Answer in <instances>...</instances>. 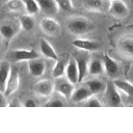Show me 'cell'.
I'll return each instance as SVG.
<instances>
[{"instance_id":"ac0fdd59","label":"cell","mask_w":133,"mask_h":133,"mask_svg":"<svg viewBox=\"0 0 133 133\" xmlns=\"http://www.w3.org/2000/svg\"><path fill=\"white\" fill-rule=\"evenodd\" d=\"M113 83L119 91L124 92L129 98V100L133 102V84H131L129 81L123 80V79H114Z\"/></svg>"},{"instance_id":"cb8c5ba5","label":"cell","mask_w":133,"mask_h":133,"mask_svg":"<svg viewBox=\"0 0 133 133\" xmlns=\"http://www.w3.org/2000/svg\"><path fill=\"white\" fill-rule=\"evenodd\" d=\"M104 72V65L102 60L100 59H91L88 61V73L92 76H98L103 74Z\"/></svg>"},{"instance_id":"4fadbf2b","label":"cell","mask_w":133,"mask_h":133,"mask_svg":"<svg viewBox=\"0 0 133 133\" xmlns=\"http://www.w3.org/2000/svg\"><path fill=\"white\" fill-rule=\"evenodd\" d=\"M69 58H70L69 55H64V56L58 57L57 60H55V64H54L53 70H52V76L55 79L60 78V77H62L64 75L65 68H66V64H68Z\"/></svg>"},{"instance_id":"7c38bea8","label":"cell","mask_w":133,"mask_h":133,"mask_svg":"<svg viewBox=\"0 0 133 133\" xmlns=\"http://www.w3.org/2000/svg\"><path fill=\"white\" fill-rule=\"evenodd\" d=\"M39 9L49 17H53L58 12V5L55 0H36Z\"/></svg>"},{"instance_id":"1f68e13d","label":"cell","mask_w":133,"mask_h":133,"mask_svg":"<svg viewBox=\"0 0 133 133\" xmlns=\"http://www.w3.org/2000/svg\"><path fill=\"white\" fill-rule=\"evenodd\" d=\"M24 106H25V107H35V106H36V103H35V101L32 100V99H28V100H26V102L24 103Z\"/></svg>"},{"instance_id":"7402d4cb","label":"cell","mask_w":133,"mask_h":133,"mask_svg":"<svg viewBox=\"0 0 133 133\" xmlns=\"http://www.w3.org/2000/svg\"><path fill=\"white\" fill-rule=\"evenodd\" d=\"M118 50L124 55L133 57V38L132 37H123L118 41Z\"/></svg>"},{"instance_id":"30bf717a","label":"cell","mask_w":133,"mask_h":133,"mask_svg":"<svg viewBox=\"0 0 133 133\" xmlns=\"http://www.w3.org/2000/svg\"><path fill=\"white\" fill-rule=\"evenodd\" d=\"M27 65H28V71L30 73V75L32 77H39L45 73L46 70V63L43 59L35 58V59H31L29 61H27Z\"/></svg>"},{"instance_id":"ffe728a7","label":"cell","mask_w":133,"mask_h":133,"mask_svg":"<svg viewBox=\"0 0 133 133\" xmlns=\"http://www.w3.org/2000/svg\"><path fill=\"white\" fill-rule=\"evenodd\" d=\"M17 33H18V27L14 23L10 22L3 23L0 26V35L5 39L10 41Z\"/></svg>"},{"instance_id":"44dd1931","label":"cell","mask_w":133,"mask_h":133,"mask_svg":"<svg viewBox=\"0 0 133 133\" xmlns=\"http://www.w3.org/2000/svg\"><path fill=\"white\" fill-rule=\"evenodd\" d=\"M85 85L88 87V89L92 95H98L100 92H103L106 88V83L98 78H92L87 80Z\"/></svg>"},{"instance_id":"3957f363","label":"cell","mask_w":133,"mask_h":133,"mask_svg":"<svg viewBox=\"0 0 133 133\" xmlns=\"http://www.w3.org/2000/svg\"><path fill=\"white\" fill-rule=\"evenodd\" d=\"M104 91H105L106 100L108 101V105L109 106H112V107L123 106L121 95L118 92V89L114 85L113 81L112 82H109L108 84H106V88H105Z\"/></svg>"},{"instance_id":"5b68a950","label":"cell","mask_w":133,"mask_h":133,"mask_svg":"<svg viewBox=\"0 0 133 133\" xmlns=\"http://www.w3.org/2000/svg\"><path fill=\"white\" fill-rule=\"evenodd\" d=\"M55 89L63 98L71 99V97L75 90V84L70 82L68 79H63L60 77V78H57V81L55 83Z\"/></svg>"},{"instance_id":"836d02e7","label":"cell","mask_w":133,"mask_h":133,"mask_svg":"<svg viewBox=\"0 0 133 133\" xmlns=\"http://www.w3.org/2000/svg\"><path fill=\"white\" fill-rule=\"evenodd\" d=\"M130 1H133V0H130Z\"/></svg>"},{"instance_id":"2e32d148","label":"cell","mask_w":133,"mask_h":133,"mask_svg":"<svg viewBox=\"0 0 133 133\" xmlns=\"http://www.w3.org/2000/svg\"><path fill=\"white\" fill-rule=\"evenodd\" d=\"M39 50L41 53L48 59H52V60H57L58 55L56 53V51L54 50L53 46L46 39V38H41L39 41Z\"/></svg>"},{"instance_id":"484cf974","label":"cell","mask_w":133,"mask_h":133,"mask_svg":"<svg viewBox=\"0 0 133 133\" xmlns=\"http://www.w3.org/2000/svg\"><path fill=\"white\" fill-rule=\"evenodd\" d=\"M6 8L16 14H24L26 11L23 0H8L6 2Z\"/></svg>"},{"instance_id":"52a82bcc","label":"cell","mask_w":133,"mask_h":133,"mask_svg":"<svg viewBox=\"0 0 133 133\" xmlns=\"http://www.w3.org/2000/svg\"><path fill=\"white\" fill-rule=\"evenodd\" d=\"M20 85V75L19 72L15 69H11L9 77L6 81V85H5V89H4V95L6 97L11 96L12 94H15Z\"/></svg>"},{"instance_id":"9a60e30c","label":"cell","mask_w":133,"mask_h":133,"mask_svg":"<svg viewBox=\"0 0 133 133\" xmlns=\"http://www.w3.org/2000/svg\"><path fill=\"white\" fill-rule=\"evenodd\" d=\"M77 63L78 69V83L82 82L88 73V58L86 56H77L74 57Z\"/></svg>"},{"instance_id":"603a6c76","label":"cell","mask_w":133,"mask_h":133,"mask_svg":"<svg viewBox=\"0 0 133 133\" xmlns=\"http://www.w3.org/2000/svg\"><path fill=\"white\" fill-rule=\"evenodd\" d=\"M19 25L25 31H31L35 26V21L33 16L28 14H21L19 17Z\"/></svg>"},{"instance_id":"7a4b0ae2","label":"cell","mask_w":133,"mask_h":133,"mask_svg":"<svg viewBox=\"0 0 133 133\" xmlns=\"http://www.w3.org/2000/svg\"><path fill=\"white\" fill-rule=\"evenodd\" d=\"M39 54L34 50L26 49H14L7 53V60L9 62H21L29 61L31 59L38 58Z\"/></svg>"},{"instance_id":"9c48e42d","label":"cell","mask_w":133,"mask_h":133,"mask_svg":"<svg viewBox=\"0 0 133 133\" xmlns=\"http://www.w3.org/2000/svg\"><path fill=\"white\" fill-rule=\"evenodd\" d=\"M102 62L104 65V71L110 78H115L119 72V66L109 55L104 54L102 57Z\"/></svg>"},{"instance_id":"d6986e66","label":"cell","mask_w":133,"mask_h":133,"mask_svg":"<svg viewBox=\"0 0 133 133\" xmlns=\"http://www.w3.org/2000/svg\"><path fill=\"white\" fill-rule=\"evenodd\" d=\"M92 94L90 92V90L88 89V87L85 85V86H80L78 88H75L72 97H71V100L74 102V103H80V102H84L88 97H90Z\"/></svg>"},{"instance_id":"4dcf8cb0","label":"cell","mask_w":133,"mask_h":133,"mask_svg":"<svg viewBox=\"0 0 133 133\" xmlns=\"http://www.w3.org/2000/svg\"><path fill=\"white\" fill-rule=\"evenodd\" d=\"M8 106V103L6 101V96L3 91H0V107H6Z\"/></svg>"},{"instance_id":"4316f807","label":"cell","mask_w":133,"mask_h":133,"mask_svg":"<svg viewBox=\"0 0 133 133\" xmlns=\"http://www.w3.org/2000/svg\"><path fill=\"white\" fill-rule=\"evenodd\" d=\"M23 1L25 4V10L28 15L35 16L41 11L38 3L36 2V0H23Z\"/></svg>"},{"instance_id":"d6a6232c","label":"cell","mask_w":133,"mask_h":133,"mask_svg":"<svg viewBox=\"0 0 133 133\" xmlns=\"http://www.w3.org/2000/svg\"><path fill=\"white\" fill-rule=\"evenodd\" d=\"M1 51H2V41L0 39V53H1Z\"/></svg>"},{"instance_id":"5bb4252c","label":"cell","mask_w":133,"mask_h":133,"mask_svg":"<svg viewBox=\"0 0 133 133\" xmlns=\"http://www.w3.org/2000/svg\"><path fill=\"white\" fill-rule=\"evenodd\" d=\"M64 75H65L66 79L70 82H72L73 84L78 83V69H77V63H76V60L74 57L70 56L66 68H65Z\"/></svg>"},{"instance_id":"8992f818","label":"cell","mask_w":133,"mask_h":133,"mask_svg":"<svg viewBox=\"0 0 133 133\" xmlns=\"http://www.w3.org/2000/svg\"><path fill=\"white\" fill-rule=\"evenodd\" d=\"M33 88L36 95L46 98V97H50L52 92L55 90V83L51 80L44 79V80L37 81Z\"/></svg>"},{"instance_id":"ba28073f","label":"cell","mask_w":133,"mask_h":133,"mask_svg":"<svg viewBox=\"0 0 133 133\" xmlns=\"http://www.w3.org/2000/svg\"><path fill=\"white\" fill-rule=\"evenodd\" d=\"M109 11L113 17L118 19H123L129 14L127 4L122 0H111L109 5Z\"/></svg>"},{"instance_id":"277c9868","label":"cell","mask_w":133,"mask_h":133,"mask_svg":"<svg viewBox=\"0 0 133 133\" xmlns=\"http://www.w3.org/2000/svg\"><path fill=\"white\" fill-rule=\"evenodd\" d=\"M39 26H41V29L43 30V32L50 36H56L60 32L59 23L52 17H46V18L42 19Z\"/></svg>"},{"instance_id":"6da1fadb","label":"cell","mask_w":133,"mask_h":133,"mask_svg":"<svg viewBox=\"0 0 133 133\" xmlns=\"http://www.w3.org/2000/svg\"><path fill=\"white\" fill-rule=\"evenodd\" d=\"M66 28H68L69 32H71L72 34L82 35V34L88 33L90 30H92L94 24L89 20H87L83 17H75V18L70 19L66 22Z\"/></svg>"},{"instance_id":"83f0119b","label":"cell","mask_w":133,"mask_h":133,"mask_svg":"<svg viewBox=\"0 0 133 133\" xmlns=\"http://www.w3.org/2000/svg\"><path fill=\"white\" fill-rule=\"evenodd\" d=\"M58 7L64 11H73L74 5L72 0H55Z\"/></svg>"},{"instance_id":"f546056e","label":"cell","mask_w":133,"mask_h":133,"mask_svg":"<svg viewBox=\"0 0 133 133\" xmlns=\"http://www.w3.org/2000/svg\"><path fill=\"white\" fill-rule=\"evenodd\" d=\"M45 106L46 107H63L64 103L58 98H53L49 100L47 103H45Z\"/></svg>"},{"instance_id":"e0dca14e","label":"cell","mask_w":133,"mask_h":133,"mask_svg":"<svg viewBox=\"0 0 133 133\" xmlns=\"http://www.w3.org/2000/svg\"><path fill=\"white\" fill-rule=\"evenodd\" d=\"M10 71H11V66H10V62L8 60L0 61V91L4 92L6 81L9 77Z\"/></svg>"},{"instance_id":"f1b7e54d","label":"cell","mask_w":133,"mask_h":133,"mask_svg":"<svg viewBox=\"0 0 133 133\" xmlns=\"http://www.w3.org/2000/svg\"><path fill=\"white\" fill-rule=\"evenodd\" d=\"M83 105L86 106V107H101V106H102V103H101L94 95H91L90 97H88V98L84 101Z\"/></svg>"},{"instance_id":"8fae6325","label":"cell","mask_w":133,"mask_h":133,"mask_svg":"<svg viewBox=\"0 0 133 133\" xmlns=\"http://www.w3.org/2000/svg\"><path fill=\"white\" fill-rule=\"evenodd\" d=\"M72 45L80 50H84V51H97L100 48V45L97 41H92V39H87V38H77L74 39Z\"/></svg>"},{"instance_id":"d4e9b609","label":"cell","mask_w":133,"mask_h":133,"mask_svg":"<svg viewBox=\"0 0 133 133\" xmlns=\"http://www.w3.org/2000/svg\"><path fill=\"white\" fill-rule=\"evenodd\" d=\"M83 6L89 11H103L105 9L103 0H84Z\"/></svg>"},{"instance_id":"e575fe53","label":"cell","mask_w":133,"mask_h":133,"mask_svg":"<svg viewBox=\"0 0 133 133\" xmlns=\"http://www.w3.org/2000/svg\"><path fill=\"white\" fill-rule=\"evenodd\" d=\"M110 1H111V0H110Z\"/></svg>"}]
</instances>
